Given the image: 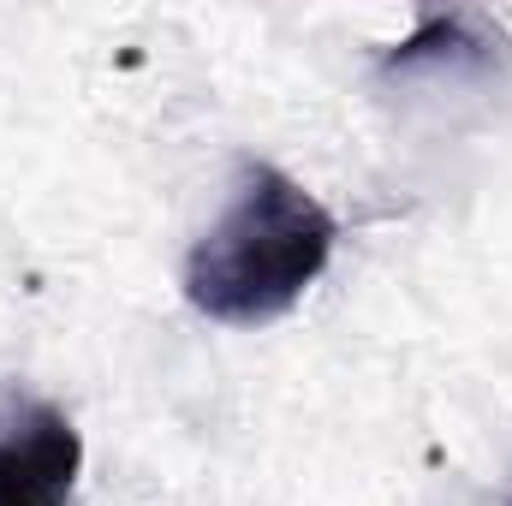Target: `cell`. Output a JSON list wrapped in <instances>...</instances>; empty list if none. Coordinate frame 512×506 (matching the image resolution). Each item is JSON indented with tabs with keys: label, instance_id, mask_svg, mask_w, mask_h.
Here are the masks:
<instances>
[{
	"label": "cell",
	"instance_id": "obj_1",
	"mask_svg": "<svg viewBox=\"0 0 512 506\" xmlns=\"http://www.w3.org/2000/svg\"><path fill=\"white\" fill-rule=\"evenodd\" d=\"M340 221L292 173L245 161L233 203L185 256V298L221 328L280 322L328 268Z\"/></svg>",
	"mask_w": 512,
	"mask_h": 506
},
{
	"label": "cell",
	"instance_id": "obj_2",
	"mask_svg": "<svg viewBox=\"0 0 512 506\" xmlns=\"http://www.w3.org/2000/svg\"><path fill=\"white\" fill-rule=\"evenodd\" d=\"M78 471L84 435L60 405L24 399L0 417V506H72Z\"/></svg>",
	"mask_w": 512,
	"mask_h": 506
}]
</instances>
